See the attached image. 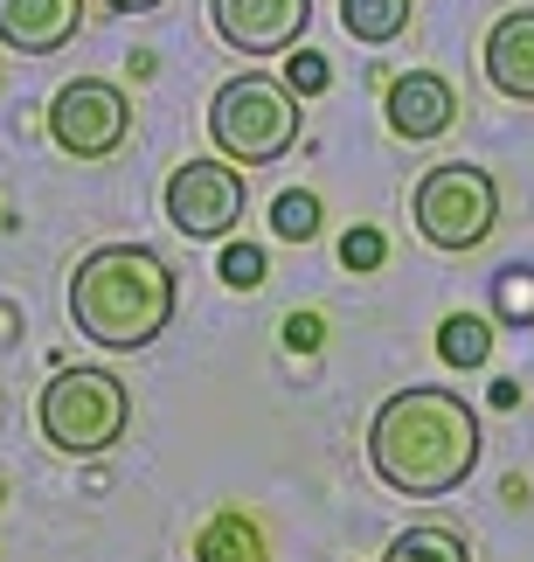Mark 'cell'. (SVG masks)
I'll list each match as a JSON object with an SVG mask.
<instances>
[{"instance_id": "cell-1", "label": "cell", "mask_w": 534, "mask_h": 562, "mask_svg": "<svg viewBox=\"0 0 534 562\" xmlns=\"http://www.w3.org/2000/svg\"><path fill=\"white\" fill-rule=\"evenodd\" d=\"M368 465L389 493L444 501L479 465V409L458 389H431V382L396 389L368 424Z\"/></svg>"}, {"instance_id": "cell-2", "label": "cell", "mask_w": 534, "mask_h": 562, "mask_svg": "<svg viewBox=\"0 0 534 562\" xmlns=\"http://www.w3.org/2000/svg\"><path fill=\"white\" fill-rule=\"evenodd\" d=\"M174 306H181L174 271L146 244H98L70 271V319L91 348H112V355L154 348L174 327Z\"/></svg>"}, {"instance_id": "cell-3", "label": "cell", "mask_w": 534, "mask_h": 562, "mask_svg": "<svg viewBox=\"0 0 534 562\" xmlns=\"http://www.w3.org/2000/svg\"><path fill=\"white\" fill-rule=\"evenodd\" d=\"M208 139H216V154L237 160V167L285 160L298 146V91L285 77H258V70L229 77L216 91V104H208Z\"/></svg>"}, {"instance_id": "cell-4", "label": "cell", "mask_w": 534, "mask_h": 562, "mask_svg": "<svg viewBox=\"0 0 534 562\" xmlns=\"http://www.w3.org/2000/svg\"><path fill=\"white\" fill-rule=\"evenodd\" d=\"M35 424L63 459H104L133 430V389L112 369H63L35 403Z\"/></svg>"}, {"instance_id": "cell-5", "label": "cell", "mask_w": 534, "mask_h": 562, "mask_svg": "<svg viewBox=\"0 0 534 562\" xmlns=\"http://www.w3.org/2000/svg\"><path fill=\"white\" fill-rule=\"evenodd\" d=\"M410 223L431 250H479L500 223V181L473 160H444L417 181Z\"/></svg>"}, {"instance_id": "cell-6", "label": "cell", "mask_w": 534, "mask_h": 562, "mask_svg": "<svg viewBox=\"0 0 534 562\" xmlns=\"http://www.w3.org/2000/svg\"><path fill=\"white\" fill-rule=\"evenodd\" d=\"M243 175L237 160L223 154H202V160H181L174 175H167V223L181 236H195V244H223L229 229L243 223Z\"/></svg>"}, {"instance_id": "cell-7", "label": "cell", "mask_w": 534, "mask_h": 562, "mask_svg": "<svg viewBox=\"0 0 534 562\" xmlns=\"http://www.w3.org/2000/svg\"><path fill=\"white\" fill-rule=\"evenodd\" d=\"M133 133V98L104 77H77L49 98V139L70 160H112Z\"/></svg>"}, {"instance_id": "cell-8", "label": "cell", "mask_w": 534, "mask_h": 562, "mask_svg": "<svg viewBox=\"0 0 534 562\" xmlns=\"http://www.w3.org/2000/svg\"><path fill=\"white\" fill-rule=\"evenodd\" d=\"M208 14L237 56H285L306 35L313 0H208Z\"/></svg>"}, {"instance_id": "cell-9", "label": "cell", "mask_w": 534, "mask_h": 562, "mask_svg": "<svg viewBox=\"0 0 534 562\" xmlns=\"http://www.w3.org/2000/svg\"><path fill=\"white\" fill-rule=\"evenodd\" d=\"M382 112H389V133L396 139L423 146V139H444L458 125V91H452V77H438V70H410V77L389 83Z\"/></svg>"}, {"instance_id": "cell-10", "label": "cell", "mask_w": 534, "mask_h": 562, "mask_svg": "<svg viewBox=\"0 0 534 562\" xmlns=\"http://www.w3.org/2000/svg\"><path fill=\"white\" fill-rule=\"evenodd\" d=\"M83 29V0H0V42L14 56H56Z\"/></svg>"}, {"instance_id": "cell-11", "label": "cell", "mask_w": 534, "mask_h": 562, "mask_svg": "<svg viewBox=\"0 0 534 562\" xmlns=\"http://www.w3.org/2000/svg\"><path fill=\"white\" fill-rule=\"evenodd\" d=\"M486 83L514 104H534V8H514L486 29Z\"/></svg>"}, {"instance_id": "cell-12", "label": "cell", "mask_w": 534, "mask_h": 562, "mask_svg": "<svg viewBox=\"0 0 534 562\" xmlns=\"http://www.w3.org/2000/svg\"><path fill=\"white\" fill-rule=\"evenodd\" d=\"M195 562H271V542L243 507H223L216 521L195 535Z\"/></svg>"}, {"instance_id": "cell-13", "label": "cell", "mask_w": 534, "mask_h": 562, "mask_svg": "<svg viewBox=\"0 0 534 562\" xmlns=\"http://www.w3.org/2000/svg\"><path fill=\"white\" fill-rule=\"evenodd\" d=\"M438 355L452 361V369H486V361H493V319L486 313H444Z\"/></svg>"}, {"instance_id": "cell-14", "label": "cell", "mask_w": 534, "mask_h": 562, "mask_svg": "<svg viewBox=\"0 0 534 562\" xmlns=\"http://www.w3.org/2000/svg\"><path fill=\"white\" fill-rule=\"evenodd\" d=\"M340 29L354 42H368V49H382V42H396L410 29V0H340Z\"/></svg>"}, {"instance_id": "cell-15", "label": "cell", "mask_w": 534, "mask_h": 562, "mask_svg": "<svg viewBox=\"0 0 534 562\" xmlns=\"http://www.w3.org/2000/svg\"><path fill=\"white\" fill-rule=\"evenodd\" d=\"M382 562H473V549H465V535H452V528H410V535L389 542Z\"/></svg>"}, {"instance_id": "cell-16", "label": "cell", "mask_w": 534, "mask_h": 562, "mask_svg": "<svg viewBox=\"0 0 534 562\" xmlns=\"http://www.w3.org/2000/svg\"><path fill=\"white\" fill-rule=\"evenodd\" d=\"M271 229L285 236V244H313L319 236V194L313 188H285L271 202Z\"/></svg>"}, {"instance_id": "cell-17", "label": "cell", "mask_w": 534, "mask_h": 562, "mask_svg": "<svg viewBox=\"0 0 534 562\" xmlns=\"http://www.w3.org/2000/svg\"><path fill=\"white\" fill-rule=\"evenodd\" d=\"M382 257H389V236H382L375 223H354L348 236H340V265H348L354 278H368V271H382Z\"/></svg>"}, {"instance_id": "cell-18", "label": "cell", "mask_w": 534, "mask_h": 562, "mask_svg": "<svg viewBox=\"0 0 534 562\" xmlns=\"http://www.w3.org/2000/svg\"><path fill=\"white\" fill-rule=\"evenodd\" d=\"M264 278H271V265H264L258 244H229V250H223V285H229V292H258Z\"/></svg>"}, {"instance_id": "cell-19", "label": "cell", "mask_w": 534, "mask_h": 562, "mask_svg": "<svg viewBox=\"0 0 534 562\" xmlns=\"http://www.w3.org/2000/svg\"><path fill=\"white\" fill-rule=\"evenodd\" d=\"M493 299H500V319H534V271H521V265H507L500 278H493Z\"/></svg>"}, {"instance_id": "cell-20", "label": "cell", "mask_w": 534, "mask_h": 562, "mask_svg": "<svg viewBox=\"0 0 534 562\" xmlns=\"http://www.w3.org/2000/svg\"><path fill=\"white\" fill-rule=\"evenodd\" d=\"M285 83L298 98H319L333 83V70H327V56H313V49H298V56H285Z\"/></svg>"}, {"instance_id": "cell-21", "label": "cell", "mask_w": 534, "mask_h": 562, "mask_svg": "<svg viewBox=\"0 0 534 562\" xmlns=\"http://www.w3.org/2000/svg\"><path fill=\"white\" fill-rule=\"evenodd\" d=\"M319 340H327V319H319V313H292L285 319V348H319Z\"/></svg>"}, {"instance_id": "cell-22", "label": "cell", "mask_w": 534, "mask_h": 562, "mask_svg": "<svg viewBox=\"0 0 534 562\" xmlns=\"http://www.w3.org/2000/svg\"><path fill=\"white\" fill-rule=\"evenodd\" d=\"M98 8H112V14H154V8H167V0H98Z\"/></svg>"}]
</instances>
